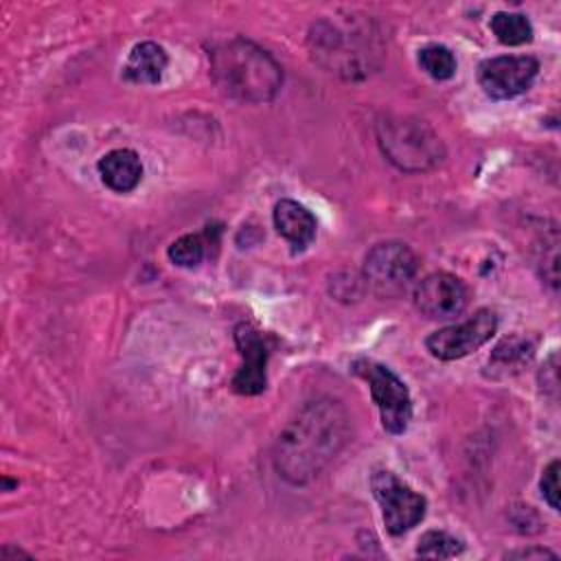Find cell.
I'll return each mask as SVG.
<instances>
[{"mask_svg": "<svg viewBox=\"0 0 561 561\" xmlns=\"http://www.w3.org/2000/svg\"><path fill=\"white\" fill-rule=\"evenodd\" d=\"M234 344H237V351L241 355V366L234 373V377L230 381V388L237 394H243V397L261 394L267 386V375H265L267 346H265V340L261 337V333L254 324L239 322L234 327Z\"/></svg>", "mask_w": 561, "mask_h": 561, "instance_id": "cell-11", "label": "cell"}, {"mask_svg": "<svg viewBox=\"0 0 561 561\" xmlns=\"http://www.w3.org/2000/svg\"><path fill=\"white\" fill-rule=\"evenodd\" d=\"M351 419L333 397L307 401L280 430L272 460L276 473L289 484L311 482L348 443Z\"/></svg>", "mask_w": 561, "mask_h": 561, "instance_id": "cell-1", "label": "cell"}, {"mask_svg": "<svg viewBox=\"0 0 561 561\" xmlns=\"http://www.w3.org/2000/svg\"><path fill=\"white\" fill-rule=\"evenodd\" d=\"M539 489L543 500L552 511H559V460H552L539 480Z\"/></svg>", "mask_w": 561, "mask_h": 561, "instance_id": "cell-20", "label": "cell"}, {"mask_svg": "<svg viewBox=\"0 0 561 561\" xmlns=\"http://www.w3.org/2000/svg\"><path fill=\"white\" fill-rule=\"evenodd\" d=\"M272 221L276 232L291 245L294 252H302L316 239V230H318L316 217L294 199L276 202Z\"/></svg>", "mask_w": 561, "mask_h": 561, "instance_id": "cell-12", "label": "cell"}, {"mask_svg": "<svg viewBox=\"0 0 561 561\" xmlns=\"http://www.w3.org/2000/svg\"><path fill=\"white\" fill-rule=\"evenodd\" d=\"M493 35L504 46H522L533 39V24L524 13L497 11L489 22Z\"/></svg>", "mask_w": 561, "mask_h": 561, "instance_id": "cell-15", "label": "cell"}, {"mask_svg": "<svg viewBox=\"0 0 561 561\" xmlns=\"http://www.w3.org/2000/svg\"><path fill=\"white\" fill-rule=\"evenodd\" d=\"M530 355H533V344L526 342L524 337L513 335V337L502 340V342L493 348V353H491V357H489V366H491V368H502V370L511 373L513 366H519V364L528 362Z\"/></svg>", "mask_w": 561, "mask_h": 561, "instance_id": "cell-17", "label": "cell"}, {"mask_svg": "<svg viewBox=\"0 0 561 561\" xmlns=\"http://www.w3.org/2000/svg\"><path fill=\"white\" fill-rule=\"evenodd\" d=\"M167 254L178 267H197L206 254V243L202 234H182L169 245Z\"/></svg>", "mask_w": 561, "mask_h": 561, "instance_id": "cell-19", "label": "cell"}, {"mask_svg": "<svg viewBox=\"0 0 561 561\" xmlns=\"http://www.w3.org/2000/svg\"><path fill=\"white\" fill-rule=\"evenodd\" d=\"M462 541L445 530H427L421 535L416 554L423 559H451L462 552Z\"/></svg>", "mask_w": 561, "mask_h": 561, "instance_id": "cell-18", "label": "cell"}, {"mask_svg": "<svg viewBox=\"0 0 561 561\" xmlns=\"http://www.w3.org/2000/svg\"><path fill=\"white\" fill-rule=\"evenodd\" d=\"M421 70L436 81H447L456 75V57L443 44H427L419 50L416 57Z\"/></svg>", "mask_w": 561, "mask_h": 561, "instance_id": "cell-16", "label": "cell"}, {"mask_svg": "<svg viewBox=\"0 0 561 561\" xmlns=\"http://www.w3.org/2000/svg\"><path fill=\"white\" fill-rule=\"evenodd\" d=\"M370 491L381 506L386 530L394 537L412 530L425 517V497L388 469H377L370 476Z\"/></svg>", "mask_w": 561, "mask_h": 561, "instance_id": "cell-7", "label": "cell"}, {"mask_svg": "<svg viewBox=\"0 0 561 561\" xmlns=\"http://www.w3.org/2000/svg\"><path fill=\"white\" fill-rule=\"evenodd\" d=\"M311 59L346 81L366 79L383 59V35L370 15L344 11L322 15L307 35Z\"/></svg>", "mask_w": 561, "mask_h": 561, "instance_id": "cell-2", "label": "cell"}, {"mask_svg": "<svg viewBox=\"0 0 561 561\" xmlns=\"http://www.w3.org/2000/svg\"><path fill=\"white\" fill-rule=\"evenodd\" d=\"M96 169L103 184L114 193H129L142 180V162L131 149L107 151L105 156H101Z\"/></svg>", "mask_w": 561, "mask_h": 561, "instance_id": "cell-13", "label": "cell"}, {"mask_svg": "<svg viewBox=\"0 0 561 561\" xmlns=\"http://www.w3.org/2000/svg\"><path fill=\"white\" fill-rule=\"evenodd\" d=\"M208 68L215 85L239 103H267L283 85L278 61L248 37H230L208 48Z\"/></svg>", "mask_w": 561, "mask_h": 561, "instance_id": "cell-3", "label": "cell"}, {"mask_svg": "<svg viewBox=\"0 0 561 561\" xmlns=\"http://www.w3.org/2000/svg\"><path fill=\"white\" fill-rule=\"evenodd\" d=\"M497 329V316L491 309H478L471 318L443 327L425 337V348L430 355L443 362H454L471 355L482 344H486Z\"/></svg>", "mask_w": 561, "mask_h": 561, "instance_id": "cell-8", "label": "cell"}, {"mask_svg": "<svg viewBox=\"0 0 561 561\" xmlns=\"http://www.w3.org/2000/svg\"><path fill=\"white\" fill-rule=\"evenodd\" d=\"M506 557H511V559H557V554L548 548H524V550L508 552Z\"/></svg>", "mask_w": 561, "mask_h": 561, "instance_id": "cell-22", "label": "cell"}, {"mask_svg": "<svg viewBox=\"0 0 561 561\" xmlns=\"http://www.w3.org/2000/svg\"><path fill=\"white\" fill-rule=\"evenodd\" d=\"M539 383L543 390H550V397L557 399V388H559V379H557V353H552L548 357V362L541 366L539 370Z\"/></svg>", "mask_w": 561, "mask_h": 561, "instance_id": "cell-21", "label": "cell"}, {"mask_svg": "<svg viewBox=\"0 0 561 561\" xmlns=\"http://www.w3.org/2000/svg\"><path fill=\"white\" fill-rule=\"evenodd\" d=\"M412 300L425 318L449 320L467 309L469 287L449 272H432L414 285Z\"/></svg>", "mask_w": 561, "mask_h": 561, "instance_id": "cell-10", "label": "cell"}, {"mask_svg": "<svg viewBox=\"0 0 561 561\" xmlns=\"http://www.w3.org/2000/svg\"><path fill=\"white\" fill-rule=\"evenodd\" d=\"M377 142L383 156L401 171L421 173L438 167L445 147L438 134L412 116H386L377 123Z\"/></svg>", "mask_w": 561, "mask_h": 561, "instance_id": "cell-4", "label": "cell"}, {"mask_svg": "<svg viewBox=\"0 0 561 561\" xmlns=\"http://www.w3.org/2000/svg\"><path fill=\"white\" fill-rule=\"evenodd\" d=\"M169 57L167 50L156 42H140L129 50V57L123 66V77L131 83L153 85L162 79Z\"/></svg>", "mask_w": 561, "mask_h": 561, "instance_id": "cell-14", "label": "cell"}, {"mask_svg": "<svg viewBox=\"0 0 561 561\" xmlns=\"http://www.w3.org/2000/svg\"><path fill=\"white\" fill-rule=\"evenodd\" d=\"M353 373L366 379L383 430L403 434L412 421V397L408 386L388 366L366 357L353 362Z\"/></svg>", "mask_w": 561, "mask_h": 561, "instance_id": "cell-6", "label": "cell"}, {"mask_svg": "<svg viewBox=\"0 0 561 561\" xmlns=\"http://www.w3.org/2000/svg\"><path fill=\"white\" fill-rule=\"evenodd\" d=\"M419 274V259L401 241H381L364 256V283L379 298H399Z\"/></svg>", "mask_w": 561, "mask_h": 561, "instance_id": "cell-5", "label": "cell"}, {"mask_svg": "<svg viewBox=\"0 0 561 561\" xmlns=\"http://www.w3.org/2000/svg\"><path fill=\"white\" fill-rule=\"evenodd\" d=\"M539 72V61L530 55H500L478 66V83L493 101L524 94Z\"/></svg>", "mask_w": 561, "mask_h": 561, "instance_id": "cell-9", "label": "cell"}]
</instances>
